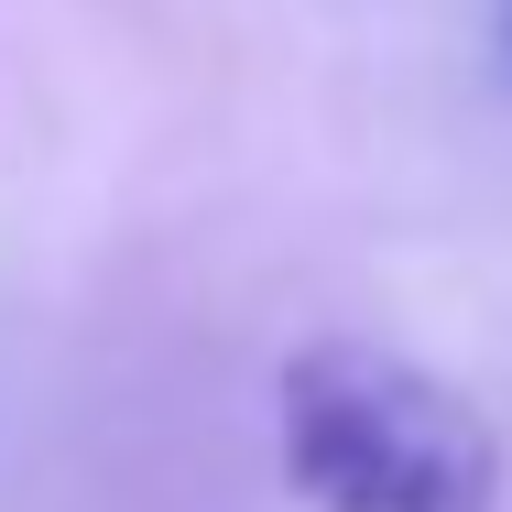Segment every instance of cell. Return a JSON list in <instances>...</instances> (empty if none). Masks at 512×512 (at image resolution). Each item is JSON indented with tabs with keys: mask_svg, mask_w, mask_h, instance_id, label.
<instances>
[{
	"mask_svg": "<svg viewBox=\"0 0 512 512\" xmlns=\"http://www.w3.org/2000/svg\"><path fill=\"white\" fill-rule=\"evenodd\" d=\"M273 469L306 512H502V436L382 338H306L273 382Z\"/></svg>",
	"mask_w": 512,
	"mask_h": 512,
	"instance_id": "cell-1",
	"label": "cell"
},
{
	"mask_svg": "<svg viewBox=\"0 0 512 512\" xmlns=\"http://www.w3.org/2000/svg\"><path fill=\"white\" fill-rule=\"evenodd\" d=\"M502 33H512V22H502Z\"/></svg>",
	"mask_w": 512,
	"mask_h": 512,
	"instance_id": "cell-2",
	"label": "cell"
}]
</instances>
